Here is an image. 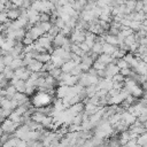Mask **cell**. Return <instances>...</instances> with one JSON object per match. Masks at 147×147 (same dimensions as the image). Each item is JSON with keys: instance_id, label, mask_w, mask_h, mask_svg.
Returning <instances> with one entry per match:
<instances>
[{"instance_id": "cell-11", "label": "cell", "mask_w": 147, "mask_h": 147, "mask_svg": "<svg viewBox=\"0 0 147 147\" xmlns=\"http://www.w3.org/2000/svg\"><path fill=\"white\" fill-rule=\"evenodd\" d=\"M38 25H39V28L44 31V33H48L49 30H51L52 26H53V24H52L51 22H39Z\"/></svg>"}, {"instance_id": "cell-3", "label": "cell", "mask_w": 147, "mask_h": 147, "mask_svg": "<svg viewBox=\"0 0 147 147\" xmlns=\"http://www.w3.org/2000/svg\"><path fill=\"white\" fill-rule=\"evenodd\" d=\"M29 33H30V36H31V38L34 40V41H37L40 37H42L45 33H44V31L39 28V25L38 24H36V25H33L29 31H28Z\"/></svg>"}, {"instance_id": "cell-2", "label": "cell", "mask_w": 147, "mask_h": 147, "mask_svg": "<svg viewBox=\"0 0 147 147\" xmlns=\"http://www.w3.org/2000/svg\"><path fill=\"white\" fill-rule=\"evenodd\" d=\"M0 126H1V129L3 130L5 133L14 134L15 131H16L21 125H20V124H16V123H14V122H11V121L8 119V118H6V119L0 124Z\"/></svg>"}, {"instance_id": "cell-30", "label": "cell", "mask_w": 147, "mask_h": 147, "mask_svg": "<svg viewBox=\"0 0 147 147\" xmlns=\"http://www.w3.org/2000/svg\"><path fill=\"white\" fill-rule=\"evenodd\" d=\"M28 147H44V146H42L41 141L36 140V141H29L28 142Z\"/></svg>"}, {"instance_id": "cell-33", "label": "cell", "mask_w": 147, "mask_h": 147, "mask_svg": "<svg viewBox=\"0 0 147 147\" xmlns=\"http://www.w3.org/2000/svg\"><path fill=\"white\" fill-rule=\"evenodd\" d=\"M3 79H5V76H3V74H0V83H1Z\"/></svg>"}, {"instance_id": "cell-26", "label": "cell", "mask_w": 147, "mask_h": 147, "mask_svg": "<svg viewBox=\"0 0 147 147\" xmlns=\"http://www.w3.org/2000/svg\"><path fill=\"white\" fill-rule=\"evenodd\" d=\"M51 21V15L49 14H45L41 13L39 16V22H49Z\"/></svg>"}, {"instance_id": "cell-14", "label": "cell", "mask_w": 147, "mask_h": 147, "mask_svg": "<svg viewBox=\"0 0 147 147\" xmlns=\"http://www.w3.org/2000/svg\"><path fill=\"white\" fill-rule=\"evenodd\" d=\"M91 52L94 53V54H96V55H101V54H102V44L95 41V44H94V46L92 47Z\"/></svg>"}, {"instance_id": "cell-12", "label": "cell", "mask_w": 147, "mask_h": 147, "mask_svg": "<svg viewBox=\"0 0 147 147\" xmlns=\"http://www.w3.org/2000/svg\"><path fill=\"white\" fill-rule=\"evenodd\" d=\"M51 59H52V55H51V54H48V53L39 54V55H38V57H37V60H38L39 62H41L42 64H45V63L49 62V61H51Z\"/></svg>"}, {"instance_id": "cell-8", "label": "cell", "mask_w": 147, "mask_h": 147, "mask_svg": "<svg viewBox=\"0 0 147 147\" xmlns=\"http://www.w3.org/2000/svg\"><path fill=\"white\" fill-rule=\"evenodd\" d=\"M144 94H145V92H144L142 87L139 86V85H137V86L131 91V95H132L134 99H136V98H142Z\"/></svg>"}, {"instance_id": "cell-32", "label": "cell", "mask_w": 147, "mask_h": 147, "mask_svg": "<svg viewBox=\"0 0 147 147\" xmlns=\"http://www.w3.org/2000/svg\"><path fill=\"white\" fill-rule=\"evenodd\" d=\"M16 147H28V142L24 141V140H21V139H20V141H18V144H17Z\"/></svg>"}, {"instance_id": "cell-5", "label": "cell", "mask_w": 147, "mask_h": 147, "mask_svg": "<svg viewBox=\"0 0 147 147\" xmlns=\"http://www.w3.org/2000/svg\"><path fill=\"white\" fill-rule=\"evenodd\" d=\"M117 48H118L117 46H113V45H110V44L105 42V44L102 45V54H107V55H110V56H111V55L116 52Z\"/></svg>"}, {"instance_id": "cell-9", "label": "cell", "mask_w": 147, "mask_h": 147, "mask_svg": "<svg viewBox=\"0 0 147 147\" xmlns=\"http://www.w3.org/2000/svg\"><path fill=\"white\" fill-rule=\"evenodd\" d=\"M21 67H23V60L22 59H14L13 60V62H11V64L9 65V68L11 69V70H17V69H20Z\"/></svg>"}, {"instance_id": "cell-27", "label": "cell", "mask_w": 147, "mask_h": 147, "mask_svg": "<svg viewBox=\"0 0 147 147\" xmlns=\"http://www.w3.org/2000/svg\"><path fill=\"white\" fill-rule=\"evenodd\" d=\"M55 26H57L60 30H63L64 28H65V23L63 22V20L62 18H60V17H57V20H56V22H55V24H54Z\"/></svg>"}, {"instance_id": "cell-13", "label": "cell", "mask_w": 147, "mask_h": 147, "mask_svg": "<svg viewBox=\"0 0 147 147\" xmlns=\"http://www.w3.org/2000/svg\"><path fill=\"white\" fill-rule=\"evenodd\" d=\"M0 108L3 109V110H13V108H11V101L5 98V99L0 102ZM13 111H14V110H13Z\"/></svg>"}, {"instance_id": "cell-22", "label": "cell", "mask_w": 147, "mask_h": 147, "mask_svg": "<svg viewBox=\"0 0 147 147\" xmlns=\"http://www.w3.org/2000/svg\"><path fill=\"white\" fill-rule=\"evenodd\" d=\"M2 60H3V63H5V65L6 67H9L10 64H11V62H13V60H14V57L11 56V55H5V56H2Z\"/></svg>"}, {"instance_id": "cell-1", "label": "cell", "mask_w": 147, "mask_h": 147, "mask_svg": "<svg viewBox=\"0 0 147 147\" xmlns=\"http://www.w3.org/2000/svg\"><path fill=\"white\" fill-rule=\"evenodd\" d=\"M52 95L48 94V93H42V92H38L33 99H32V105L38 108H44V107H47L49 106L51 101H52Z\"/></svg>"}, {"instance_id": "cell-17", "label": "cell", "mask_w": 147, "mask_h": 147, "mask_svg": "<svg viewBox=\"0 0 147 147\" xmlns=\"http://www.w3.org/2000/svg\"><path fill=\"white\" fill-rule=\"evenodd\" d=\"M130 29L133 31V32H138L141 30V22H137V21H131V24H130Z\"/></svg>"}, {"instance_id": "cell-31", "label": "cell", "mask_w": 147, "mask_h": 147, "mask_svg": "<svg viewBox=\"0 0 147 147\" xmlns=\"http://www.w3.org/2000/svg\"><path fill=\"white\" fill-rule=\"evenodd\" d=\"M78 46H79V48L85 53V54H87V53H90L91 52V49H90V47L85 44V41L84 42H82V44H78Z\"/></svg>"}, {"instance_id": "cell-23", "label": "cell", "mask_w": 147, "mask_h": 147, "mask_svg": "<svg viewBox=\"0 0 147 147\" xmlns=\"http://www.w3.org/2000/svg\"><path fill=\"white\" fill-rule=\"evenodd\" d=\"M106 67H107V65L102 64V63H101V62H99L98 60H96V61L93 63V65H92V68H94L96 71H99V70H105V69H106Z\"/></svg>"}, {"instance_id": "cell-19", "label": "cell", "mask_w": 147, "mask_h": 147, "mask_svg": "<svg viewBox=\"0 0 147 147\" xmlns=\"http://www.w3.org/2000/svg\"><path fill=\"white\" fill-rule=\"evenodd\" d=\"M61 74H62L61 68H54L53 70H51V71L48 72V75H49V76H52V77H53V78H55V79H57V78L61 76Z\"/></svg>"}, {"instance_id": "cell-21", "label": "cell", "mask_w": 147, "mask_h": 147, "mask_svg": "<svg viewBox=\"0 0 147 147\" xmlns=\"http://www.w3.org/2000/svg\"><path fill=\"white\" fill-rule=\"evenodd\" d=\"M134 42H137V41H136V36H134V34H132V36H130V37H127V38L124 39V44H125L126 46H129V47H130L131 45H133ZM129 49H130V48H129Z\"/></svg>"}, {"instance_id": "cell-20", "label": "cell", "mask_w": 147, "mask_h": 147, "mask_svg": "<svg viewBox=\"0 0 147 147\" xmlns=\"http://www.w3.org/2000/svg\"><path fill=\"white\" fill-rule=\"evenodd\" d=\"M116 65L118 67V69H119V70L125 69V68H130V67H129V64H127V62H126L124 59H119V60H117Z\"/></svg>"}, {"instance_id": "cell-24", "label": "cell", "mask_w": 147, "mask_h": 147, "mask_svg": "<svg viewBox=\"0 0 147 147\" xmlns=\"http://www.w3.org/2000/svg\"><path fill=\"white\" fill-rule=\"evenodd\" d=\"M124 80H125V77L123 75H121V74H117V75H115L113 77V82L114 83H124Z\"/></svg>"}, {"instance_id": "cell-15", "label": "cell", "mask_w": 147, "mask_h": 147, "mask_svg": "<svg viewBox=\"0 0 147 147\" xmlns=\"http://www.w3.org/2000/svg\"><path fill=\"white\" fill-rule=\"evenodd\" d=\"M21 118H22V116H20V115L16 114L15 111H13V113L9 115V117H8V119H10L11 122H14V123H16V124H20V125H21Z\"/></svg>"}, {"instance_id": "cell-7", "label": "cell", "mask_w": 147, "mask_h": 147, "mask_svg": "<svg viewBox=\"0 0 147 147\" xmlns=\"http://www.w3.org/2000/svg\"><path fill=\"white\" fill-rule=\"evenodd\" d=\"M105 36V41L107 44H110L113 46H117L118 45V39H117V36H111V34H103Z\"/></svg>"}, {"instance_id": "cell-18", "label": "cell", "mask_w": 147, "mask_h": 147, "mask_svg": "<svg viewBox=\"0 0 147 147\" xmlns=\"http://www.w3.org/2000/svg\"><path fill=\"white\" fill-rule=\"evenodd\" d=\"M22 42H23V45H24V46H29V45H32V44H34V40L31 38L30 33L26 31V34H25L24 39L22 40Z\"/></svg>"}, {"instance_id": "cell-10", "label": "cell", "mask_w": 147, "mask_h": 147, "mask_svg": "<svg viewBox=\"0 0 147 147\" xmlns=\"http://www.w3.org/2000/svg\"><path fill=\"white\" fill-rule=\"evenodd\" d=\"M2 74H3L5 78H6V79H8L9 82L15 77V72H14V70H11L9 67H6V68L3 69V71H2Z\"/></svg>"}, {"instance_id": "cell-16", "label": "cell", "mask_w": 147, "mask_h": 147, "mask_svg": "<svg viewBox=\"0 0 147 147\" xmlns=\"http://www.w3.org/2000/svg\"><path fill=\"white\" fill-rule=\"evenodd\" d=\"M137 144H138L139 146H145V145H147V132L142 133L141 136H139V137L137 138Z\"/></svg>"}, {"instance_id": "cell-28", "label": "cell", "mask_w": 147, "mask_h": 147, "mask_svg": "<svg viewBox=\"0 0 147 147\" xmlns=\"http://www.w3.org/2000/svg\"><path fill=\"white\" fill-rule=\"evenodd\" d=\"M9 20H8V16H7V13L6 11H0V24H5L7 23Z\"/></svg>"}, {"instance_id": "cell-4", "label": "cell", "mask_w": 147, "mask_h": 147, "mask_svg": "<svg viewBox=\"0 0 147 147\" xmlns=\"http://www.w3.org/2000/svg\"><path fill=\"white\" fill-rule=\"evenodd\" d=\"M42 63L41 62H39L38 60H33L26 68H28V70H30L31 72H39V71H41L42 70Z\"/></svg>"}, {"instance_id": "cell-29", "label": "cell", "mask_w": 147, "mask_h": 147, "mask_svg": "<svg viewBox=\"0 0 147 147\" xmlns=\"http://www.w3.org/2000/svg\"><path fill=\"white\" fill-rule=\"evenodd\" d=\"M119 74H121V75H123V76L126 78V77H130V76H131V74H132V70H131L130 68H125V69H122V70H119Z\"/></svg>"}, {"instance_id": "cell-6", "label": "cell", "mask_w": 147, "mask_h": 147, "mask_svg": "<svg viewBox=\"0 0 147 147\" xmlns=\"http://www.w3.org/2000/svg\"><path fill=\"white\" fill-rule=\"evenodd\" d=\"M76 65H77V64H76L72 60H70V61L64 62V64L61 67V70H62V72H64V74H70V72L72 71V69H74Z\"/></svg>"}, {"instance_id": "cell-25", "label": "cell", "mask_w": 147, "mask_h": 147, "mask_svg": "<svg viewBox=\"0 0 147 147\" xmlns=\"http://www.w3.org/2000/svg\"><path fill=\"white\" fill-rule=\"evenodd\" d=\"M14 136L13 134H9V133H3L1 137H0V141H1V144L3 145V144H6L10 138H13Z\"/></svg>"}]
</instances>
